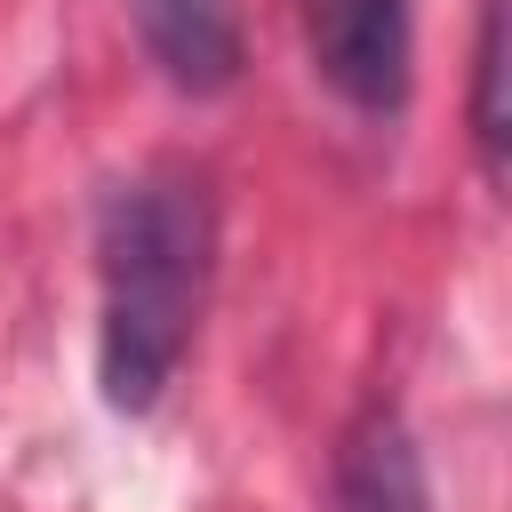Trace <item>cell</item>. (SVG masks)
I'll return each mask as SVG.
<instances>
[{
    "instance_id": "3",
    "label": "cell",
    "mask_w": 512,
    "mask_h": 512,
    "mask_svg": "<svg viewBox=\"0 0 512 512\" xmlns=\"http://www.w3.org/2000/svg\"><path fill=\"white\" fill-rule=\"evenodd\" d=\"M128 8H136V32L168 88L224 96L240 80V8L232 0H128Z\"/></svg>"
},
{
    "instance_id": "2",
    "label": "cell",
    "mask_w": 512,
    "mask_h": 512,
    "mask_svg": "<svg viewBox=\"0 0 512 512\" xmlns=\"http://www.w3.org/2000/svg\"><path fill=\"white\" fill-rule=\"evenodd\" d=\"M312 72L360 104V112H400L408 96V0H296Z\"/></svg>"
},
{
    "instance_id": "1",
    "label": "cell",
    "mask_w": 512,
    "mask_h": 512,
    "mask_svg": "<svg viewBox=\"0 0 512 512\" xmlns=\"http://www.w3.org/2000/svg\"><path fill=\"white\" fill-rule=\"evenodd\" d=\"M216 272V200L208 176L184 160L136 168L104 192L96 216V384L120 416H144L208 312Z\"/></svg>"
},
{
    "instance_id": "5",
    "label": "cell",
    "mask_w": 512,
    "mask_h": 512,
    "mask_svg": "<svg viewBox=\"0 0 512 512\" xmlns=\"http://www.w3.org/2000/svg\"><path fill=\"white\" fill-rule=\"evenodd\" d=\"M472 136L488 168H504V0L480 8V48H472Z\"/></svg>"
},
{
    "instance_id": "4",
    "label": "cell",
    "mask_w": 512,
    "mask_h": 512,
    "mask_svg": "<svg viewBox=\"0 0 512 512\" xmlns=\"http://www.w3.org/2000/svg\"><path fill=\"white\" fill-rule=\"evenodd\" d=\"M336 512H432L424 456L392 408H360L336 448Z\"/></svg>"
}]
</instances>
